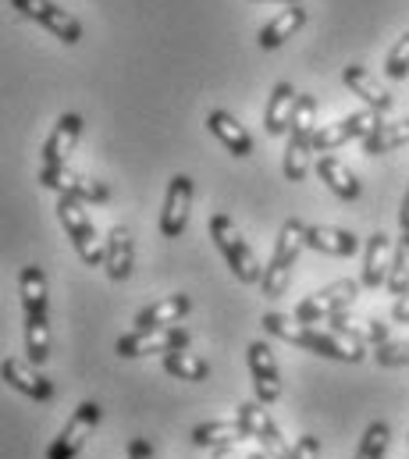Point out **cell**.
Segmentation results:
<instances>
[{
    "label": "cell",
    "mask_w": 409,
    "mask_h": 459,
    "mask_svg": "<svg viewBox=\"0 0 409 459\" xmlns=\"http://www.w3.org/2000/svg\"><path fill=\"white\" fill-rule=\"evenodd\" d=\"M367 342L374 345V349H381V345H388V328H385V321H370V328H367Z\"/></svg>",
    "instance_id": "e575fe53"
},
{
    "label": "cell",
    "mask_w": 409,
    "mask_h": 459,
    "mask_svg": "<svg viewBox=\"0 0 409 459\" xmlns=\"http://www.w3.org/2000/svg\"><path fill=\"white\" fill-rule=\"evenodd\" d=\"M292 459H320V438L317 435H300L292 446Z\"/></svg>",
    "instance_id": "836d02e7"
},
{
    "label": "cell",
    "mask_w": 409,
    "mask_h": 459,
    "mask_svg": "<svg viewBox=\"0 0 409 459\" xmlns=\"http://www.w3.org/2000/svg\"><path fill=\"white\" fill-rule=\"evenodd\" d=\"M83 135V115H61L57 125L50 128L47 143H43V168H57V164H68V153L75 150Z\"/></svg>",
    "instance_id": "d6986e66"
},
{
    "label": "cell",
    "mask_w": 409,
    "mask_h": 459,
    "mask_svg": "<svg viewBox=\"0 0 409 459\" xmlns=\"http://www.w3.org/2000/svg\"><path fill=\"white\" fill-rule=\"evenodd\" d=\"M313 171H317V178H320L338 200H345V204H356V200H360V193H363V189H360V178H356L338 157H327V153L317 157V160H313Z\"/></svg>",
    "instance_id": "603a6c76"
},
{
    "label": "cell",
    "mask_w": 409,
    "mask_h": 459,
    "mask_svg": "<svg viewBox=\"0 0 409 459\" xmlns=\"http://www.w3.org/2000/svg\"><path fill=\"white\" fill-rule=\"evenodd\" d=\"M381 128V115L378 111H352V115L338 117L324 128H317L313 135V150H338L342 143H352V139H367L370 132Z\"/></svg>",
    "instance_id": "4fadbf2b"
},
{
    "label": "cell",
    "mask_w": 409,
    "mask_h": 459,
    "mask_svg": "<svg viewBox=\"0 0 409 459\" xmlns=\"http://www.w3.org/2000/svg\"><path fill=\"white\" fill-rule=\"evenodd\" d=\"M193 310V299L186 292H175V296H164L150 307H143L135 314V328L132 332H161V328H178V321Z\"/></svg>",
    "instance_id": "2e32d148"
},
{
    "label": "cell",
    "mask_w": 409,
    "mask_h": 459,
    "mask_svg": "<svg viewBox=\"0 0 409 459\" xmlns=\"http://www.w3.org/2000/svg\"><path fill=\"white\" fill-rule=\"evenodd\" d=\"M260 4H300V0H260Z\"/></svg>",
    "instance_id": "60d3db41"
},
{
    "label": "cell",
    "mask_w": 409,
    "mask_h": 459,
    "mask_svg": "<svg viewBox=\"0 0 409 459\" xmlns=\"http://www.w3.org/2000/svg\"><path fill=\"white\" fill-rule=\"evenodd\" d=\"M307 229L300 218H289L282 231H278V242H274V253L271 260L264 264V278H260V292L267 299H278L289 292V281H292V271L300 264V253L307 249Z\"/></svg>",
    "instance_id": "7a4b0ae2"
},
{
    "label": "cell",
    "mask_w": 409,
    "mask_h": 459,
    "mask_svg": "<svg viewBox=\"0 0 409 459\" xmlns=\"http://www.w3.org/2000/svg\"><path fill=\"white\" fill-rule=\"evenodd\" d=\"M193 342V332L189 328H161V332H128L121 335L114 352L125 356V359H139V356H168L175 349H189Z\"/></svg>",
    "instance_id": "9c48e42d"
},
{
    "label": "cell",
    "mask_w": 409,
    "mask_h": 459,
    "mask_svg": "<svg viewBox=\"0 0 409 459\" xmlns=\"http://www.w3.org/2000/svg\"><path fill=\"white\" fill-rule=\"evenodd\" d=\"M385 75L396 79V82H403L409 75V32H403V39L392 47V54L385 61Z\"/></svg>",
    "instance_id": "1f68e13d"
},
{
    "label": "cell",
    "mask_w": 409,
    "mask_h": 459,
    "mask_svg": "<svg viewBox=\"0 0 409 459\" xmlns=\"http://www.w3.org/2000/svg\"><path fill=\"white\" fill-rule=\"evenodd\" d=\"M392 321H396V325H409V296H403V299H396Z\"/></svg>",
    "instance_id": "8d00e7d4"
},
{
    "label": "cell",
    "mask_w": 409,
    "mask_h": 459,
    "mask_svg": "<svg viewBox=\"0 0 409 459\" xmlns=\"http://www.w3.org/2000/svg\"><path fill=\"white\" fill-rule=\"evenodd\" d=\"M132 264H135V242H132V231L128 225H114L107 231V249H103V271L114 285L128 281L132 274Z\"/></svg>",
    "instance_id": "e0dca14e"
},
{
    "label": "cell",
    "mask_w": 409,
    "mask_h": 459,
    "mask_svg": "<svg viewBox=\"0 0 409 459\" xmlns=\"http://www.w3.org/2000/svg\"><path fill=\"white\" fill-rule=\"evenodd\" d=\"M57 218H61V229L68 231V238H72L79 260H83L86 267L103 264V249H107V242H100L97 225H93L86 204H83V200H72V196H61V200H57Z\"/></svg>",
    "instance_id": "5b68a950"
},
{
    "label": "cell",
    "mask_w": 409,
    "mask_h": 459,
    "mask_svg": "<svg viewBox=\"0 0 409 459\" xmlns=\"http://www.w3.org/2000/svg\"><path fill=\"white\" fill-rule=\"evenodd\" d=\"M360 285H363V281H352V278H338V281L324 285L320 292H309L307 299H300V307L292 310V317H296V321H303V325H324L327 317H335V314H345V310L356 303V296H360Z\"/></svg>",
    "instance_id": "8992f818"
},
{
    "label": "cell",
    "mask_w": 409,
    "mask_h": 459,
    "mask_svg": "<svg viewBox=\"0 0 409 459\" xmlns=\"http://www.w3.org/2000/svg\"><path fill=\"white\" fill-rule=\"evenodd\" d=\"M388 271H392V242H388V231H374L367 238V249H363V289H381L388 285Z\"/></svg>",
    "instance_id": "44dd1931"
},
{
    "label": "cell",
    "mask_w": 409,
    "mask_h": 459,
    "mask_svg": "<svg viewBox=\"0 0 409 459\" xmlns=\"http://www.w3.org/2000/svg\"><path fill=\"white\" fill-rule=\"evenodd\" d=\"M213 459H239L235 456V446H221V449H213Z\"/></svg>",
    "instance_id": "f35d334b"
},
{
    "label": "cell",
    "mask_w": 409,
    "mask_h": 459,
    "mask_svg": "<svg viewBox=\"0 0 409 459\" xmlns=\"http://www.w3.org/2000/svg\"><path fill=\"white\" fill-rule=\"evenodd\" d=\"M235 417L242 420L246 435L260 446V453H267L271 459H292V446L289 438L282 435V428L274 424V417L267 413V406L260 399H249V403H239Z\"/></svg>",
    "instance_id": "52a82bcc"
},
{
    "label": "cell",
    "mask_w": 409,
    "mask_h": 459,
    "mask_svg": "<svg viewBox=\"0 0 409 459\" xmlns=\"http://www.w3.org/2000/svg\"><path fill=\"white\" fill-rule=\"evenodd\" d=\"M406 143H409V117H403V121H381V128L363 139V153L367 157H381V153L399 150Z\"/></svg>",
    "instance_id": "83f0119b"
},
{
    "label": "cell",
    "mask_w": 409,
    "mask_h": 459,
    "mask_svg": "<svg viewBox=\"0 0 409 459\" xmlns=\"http://www.w3.org/2000/svg\"><path fill=\"white\" fill-rule=\"evenodd\" d=\"M0 374H4V381H7L14 392H22V395L32 399V403H50V399L57 395V388H54L50 377L36 374L32 363H22V359H14V356H4Z\"/></svg>",
    "instance_id": "9a60e30c"
},
{
    "label": "cell",
    "mask_w": 409,
    "mask_h": 459,
    "mask_svg": "<svg viewBox=\"0 0 409 459\" xmlns=\"http://www.w3.org/2000/svg\"><path fill=\"white\" fill-rule=\"evenodd\" d=\"M388 292H392L396 299L409 296V235H403L399 246H396L392 271H388Z\"/></svg>",
    "instance_id": "4dcf8cb0"
},
{
    "label": "cell",
    "mask_w": 409,
    "mask_h": 459,
    "mask_svg": "<svg viewBox=\"0 0 409 459\" xmlns=\"http://www.w3.org/2000/svg\"><path fill=\"white\" fill-rule=\"evenodd\" d=\"M128 459H157V453H153V446L146 438H132L128 442Z\"/></svg>",
    "instance_id": "d590c367"
},
{
    "label": "cell",
    "mask_w": 409,
    "mask_h": 459,
    "mask_svg": "<svg viewBox=\"0 0 409 459\" xmlns=\"http://www.w3.org/2000/svg\"><path fill=\"white\" fill-rule=\"evenodd\" d=\"M161 367L171 377H182V381H206L210 377V363L204 356H196L193 349H175V352L161 356Z\"/></svg>",
    "instance_id": "f1b7e54d"
},
{
    "label": "cell",
    "mask_w": 409,
    "mask_h": 459,
    "mask_svg": "<svg viewBox=\"0 0 409 459\" xmlns=\"http://www.w3.org/2000/svg\"><path fill=\"white\" fill-rule=\"evenodd\" d=\"M296 104H300V93H296L292 82H278L271 90L267 108H264V128H267V135H274V139L289 135L292 117H296Z\"/></svg>",
    "instance_id": "ffe728a7"
},
{
    "label": "cell",
    "mask_w": 409,
    "mask_h": 459,
    "mask_svg": "<svg viewBox=\"0 0 409 459\" xmlns=\"http://www.w3.org/2000/svg\"><path fill=\"white\" fill-rule=\"evenodd\" d=\"M342 82H345V90L349 93H356L363 104H367V111H378V115H388L392 108H396V100H392V93L363 68V65H345V72H342Z\"/></svg>",
    "instance_id": "ac0fdd59"
},
{
    "label": "cell",
    "mask_w": 409,
    "mask_h": 459,
    "mask_svg": "<svg viewBox=\"0 0 409 459\" xmlns=\"http://www.w3.org/2000/svg\"><path fill=\"white\" fill-rule=\"evenodd\" d=\"M11 7L22 11L25 18L39 22L47 32H54V36H57L61 43H68V47H75V43L83 39V22H79L72 11H65L61 4H54V0H11Z\"/></svg>",
    "instance_id": "8fae6325"
},
{
    "label": "cell",
    "mask_w": 409,
    "mask_h": 459,
    "mask_svg": "<svg viewBox=\"0 0 409 459\" xmlns=\"http://www.w3.org/2000/svg\"><path fill=\"white\" fill-rule=\"evenodd\" d=\"M18 292H22V314H47V274L36 264L22 267Z\"/></svg>",
    "instance_id": "4316f807"
},
{
    "label": "cell",
    "mask_w": 409,
    "mask_h": 459,
    "mask_svg": "<svg viewBox=\"0 0 409 459\" xmlns=\"http://www.w3.org/2000/svg\"><path fill=\"white\" fill-rule=\"evenodd\" d=\"M260 325H264L267 335L296 345V349L317 352V356H324V359L363 363V356H367V342H363L360 332H345V335H338V332H327V328H320V325H303V321H296V317H289V314H278V310L264 314Z\"/></svg>",
    "instance_id": "6da1fadb"
},
{
    "label": "cell",
    "mask_w": 409,
    "mask_h": 459,
    "mask_svg": "<svg viewBox=\"0 0 409 459\" xmlns=\"http://www.w3.org/2000/svg\"><path fill=\"white\" fill-rule=\"evenodd\" d=\"M307 246L324 253V256H352L360 249V238L345 229H331V225H309Z\"/></svg>",
    "instance_id": "484cf974"
},
{
    "label": "cell",
    "mask_w": 409,
    "mask_h": 459,
    "mask_svg": "<svg viewBox=\"0 0 409 459\" xmlns=\"http://www.w3.org/2000/svg\"><path fill=\"white\" fill-rule=\"evenodd\" d=\"M374 359L381 367H409V342H388L374 349Z\"/></svg>",
    "instance_id": "d6a6232c"
},
{
    "label": "cell",
    "mask_w": 409,
    "mask_h": 459,
    "mask_svg": "<svg viewBox=\"0 0 409 459\" xmlns=\"http://www.w3.org/2000/svg\"><path fill=\"white\" fill-rule=\"evenodd\" d=\"M193 178L189 175H175L168 182V193H164V207H161V235L164 238H178L186 225H189V211H193Z\"/></svg>",
    "instance_id": "5bb4252c"
},
{
    "label": "cell",
    "mask_w": 409,
    "mask_h": 459,
    "mask_svg": "<svg viewBox=\"0 0 409 459\" xmlns=\"http://www.w3.org/2000/svg\"><path fill=\"white\" fill-rule=\"evenodd\" d=\"M388 442H392V428L385 420H370L352 459H385L388 456Z\"/></svg>",
    "instance_id": "f546056e"
},
{
    "label": "cell",
    "mask_w": 409,
    "mask_h": 459,
    "mask_svg": "<svg viewBox=\"0 0 409 459\" xmlns=\"http://www.w3.org/2000/svg\"><path fill=\"white\" fill-rule=\"evenodd\" d=\"M246 363H249V377H253V395L264 406L278 403L285 385H282V370H278V359H274L271 345L264 342V339H253L249 349H246Z\"/></svg>",
    "instance_id": "7c38bea8"
},
{
    "label": "cell",
    "mask_w": 409,
    "mask_h": 459,
    "mask_svg": "<svg viewBox=\"0 0 409 459\" xmlns=\"http://www.w3.org/2000/svg\"><path fill=\"white\" fill-rule=\"evenodd\" d=\"M242 438H249V435H246V428H242L239 417H221V420H206V424H196V428H193V442H196L200 449L235 446V442H242Z\"/></svg>",
    "instance_id": "d4e9b609"
},
{
    "label": "cell",
    "mask_w": 409,
    "mask_h": 459,
    "mask_svg": "<svg viewBox=\"0 0 409 459\" xmlns=\"http://www.w3.org/2000/svg\"><path fill=\"white\" fill-rule=\"evenodd\" d=\"M399 229H403V235H409V189L403 196V207H399Z\"/></svg>",
    "instance_id": "74e56055"
},
{
    "label": "cell",
    "mask_w": 409,
    "mask_h": 459,
    "mask_svg": "<svg viewBox=\"0 0 409 459\" xmlns=\"http://www.w3.org/2000/svg\"><path fill=\"white\" fill-rule=\"evenodd\" d=\"M303 25H307V7H303V4H289L282 14H274V18L260 29L257 43H260V50H278V47H285Z\"/></svg>",
    "instance_id": "7402d4cb"
},
{
    "label": "cell",
    "mask_w": 409,
    "mask_h": 459,
    "mask_svg": "<svg viewBox=\"0 0 409 459\" xmlns=\"http://www.w3.org/2000/svg\"><path fill=\"white\" fill-rule=\"evenodd\" d=\"M210 238H213V246L221 249L224 264L231 267V274H235L242 285H260L264 267H260L257 253H253L249 242L239 235L235 221H231L228 214H213V218H210Z\"/></svg>",
    "instance_id": "277c9868"
},
{
    "label": "cell",
    "mask_w": 409,
    "mask_h": 459,
    "mask_svg": "<svg viewBox=\"0 0 409 459\" xmlns=\"http://www.w3.org/2000/svg\"><path fill=\"white\" fill-rule=\"evenodd\" d=\"M206 128L217 135V143L231 153V157H249L253 153V135L242 128V121H235V117L228 115V111H210L206 115Z\"/></svg>",
    "instance_id": "cb8c5ba5"
},
{
    "label": "cell",
    "mask_w": 409,
    "mask_h": 459,
    "mask_svg": "<svg viewBox=\"0 0 409 459\" xmlns=\"http://www.w3.org/2000/svg\"><path fill=\"white\" fill-rule=\"evenodd\" d=\"M39 186H43V189H54L57 196L83 200V204H90V207H103V204H110V189L103 186L100 178H86V175L72 171L68 164L39 168Z\"/></svg>",
    "instance_id": "ba28073f"
},
{
    "label": "cell",
    "mask_w": 409,
    "mask_h": 459,
    "mask_svg": "<svg viewBox=\"0 0 409 459\" xmlns=\"http://www.w3.org/2000/svg\"><path fill=\"white\" fill-rule=\"evenodd\" d=\"M246 459H271V456H267V453H260V449H257V453H249V456H246Z\"/></svg>",
    "instance_id": "ab89813d"
},
{
    "label": "cell",
    "mask_w": 409,
    "mask_h": 459,
    "mask_svg": "<svg viewBox=\"0 0 409 459\" xmlns=\"http://www.w3.org/2000/svg\"><path fill=\"white\" fill-rule=\"evenodd\" d=\"M97 424H100V403H93V399L79 403L75 413L68 417V424L61 428V435L50 442L47 459H75L83 453V446L90 442V435L97 431Z\"/></svg>",
    "instance_id": "30bf717a"
},
{
    "label": "cell",
    "mask_w": 409,
    "mask_h": 459,
    "mask_svg": "<svg viewBox=\"0 0 409 459\" xmlns=\"http://www.w3.org/2000/svg\"><path fill=\"white\" fill-rule=\"evenodd\" d=\"M313 135H317V97L303 93L300 104H296V117H292V128H289V143H285V160H282V171L289 182H303L313 168Z\"/></svg>",
    "instance_id": "3957f363"
}]
</instances>
